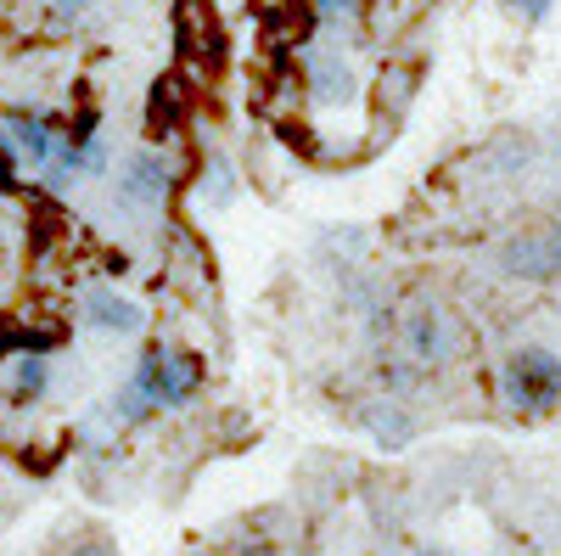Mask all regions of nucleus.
I'll return each instance as SVG.
<instances>
[{
  "label": "nucleus",
  "instance_id": "obj_1",
  "mask_svg": "<svg viewBox=\"0 0 561 556\" xmlns=\"http://www.w3.org/2000/svg\"><path fill=\"white\" fill-rule=\"evenodd\" d=\"M197 388H203V360L197 354L147 343L140 360H135V377L118 388V416H124V422H152L158 410L192 405Z\"/></svg>",
  "mask_w": 561,
  "mask_h": 556
},
{
  "label": "nucleus",
  "instance_id": "obj_2",
  "mask_svg": "<svg viewBox=\"0 0 561 556\" xmlns=\"http://www.w3.org/2000/svg\"><path fill=\"white\" fill-rule=\"evenodd\" d=\"M505 399L539 416V410H556L561 399V354L550 349H517L505 360Z\"/></svg>",
  "mask_w": 561,
  "mask_h": 556
},
{
  "label": "nucleus",
  "instance_id": "obj_3",
  "mask_svg": "<svg viewBox=\"0 0 561 556\" xmlns=\"http://www.w3.org/2000/svg\"><path fill=\"white\" fill-rule=\"evenodd\" d=\"M0 129L12 135V147L34 169H51L57 152H62V141H68V124L51 118V113H39V107H7V113H0Z\"/></svg>",
  "mask_w": 561,
  "mask_h": 556
},
{
  "label": "nucleus",
  "instance_id": "obj_4",
  "mask_svg": "<svg viewBox=\"0 0 561 556\" xmlns=\"http://www.w3.org/2000/svg\"><path fill=\"white\" fill-rule=\"evenodd\" d=\"M174 192V169L163 152H135L124 169H118V203L129 214H158Z\"/></svg>",
  "mask_w": 561,
  "mask_h": 556
},
{
  "label": "nucleus",
  "instance_id": "obj_5",
  "mask_svg": "<svg viewBox=\"0 0 561 556\" xmlns=\"http://www.w3.org/2000/svg\"><path fill=\"white\" fill-rule=\"evenodd\" d=\"M399 338H404V354L415 365H444L455 354V327H449V315L438 304H410Z\"/></svg>",
  "mask_w": 561,
  "mask_h": 556
},
{
  "label": "nucleus",
  "instance_id": "obj_6",
  "mask_svg": "<svg viewBox=\"0 0 561 556\" xmlns=\"http://www.w3.org/2000/svg\"><path fill=\"white\" fill-rule=\"evenodd\" d=\"M500 270H505V275H523V282H550V275H561V253H556V242L539 230V237L505 242V248H500Z\"/></svg>",
  "mask_w": 561,
  "mask_h": 556
},
{
  "label": "nucleus",
  "instance_id": "obj_7",
  "mask_svg": "<svg viewBox=\"0 0 561 556\" xmlns=\"http://www.w3.org/2000/svg\"><path fill=\"white\" fill-rule=\"evenodd\" d=\"M309 97L320 107H348L359 97V84H354V68L337 57V52H320L309 57Z\"/></svg>",
  "mask_w": 561,
  "mask_h": 556
},
{
  "label": "nucleus",
  "instance_id": "obj_8",
  "mask_svg": "<svg viewBox=\"0 0 561 556\" xmlns=\"http://www.w3.org/2000/svg\"><path fill=\"white\" fill-rule=\"evenodd\" d=\"M84 315L96 320L102 332H118V338H135V332H140V304H129V298L113 293V287H90V293H84Z\"/></svg>",
  "mask_w": 561,
  "mask_h": 556
},
{
  "label": "nucleus",
  "instance_id": "obj_9",
  "mask_svg": "<svg viewBox=\"0 0 561 556\" xmlns=\"http://www.w3.org/2000/svg\"><path fill=\"white\" fill-rule=\"evenodd\" d=\"M39 394H45V354L23 349L18 365H12V399H18V405H34Z\"/></svg>",
  "mask_w": 561,
  "mask_h": 556
},
{
  "label": "nucleus",
  "instance_id": "obj_10",
  "mask_svg": "<svg viewBox=\"0 0 561 556\" xmlns=\"http://www.w3.org/2000/svg\"><path fill=\"white\" fill-rule=\"evenodd\" d=\"M18 163H23V152L12 147V135L0 129V185H18Z\"/></svg>",
  "mask_w": 561,
  "mask_h": 556
},
{
  "label": "nucleus",
  "instance_id": "obj_11",
  "mask_svg": "<svg viewBox=\"0 0 561 556\" xmlns=\"http://www.w3.org/2000/svg\"><path fill=\"white\" fill-rule=\"evenodd\" d=\"M309 7H314L325 23H343V18H354V12H359V0H309Z\"/></svg>",
  "mask_w": 561,
  "mask_h": 556
},
{
  "label": "nucleus",
  "instance_id": "obj_12",
  "mask_svg": "<svg viewBox=\"0 0 561 556\" xmlns=\"http://www.w3.org/2000/svg\"><path fill=\"white\" fill-rule=\"evenodd\" d=\"M511 7H517L528 23H539V18H550V12H556V0H511Z\"/></svg>",
  "mask_w": 561,
  "mask_h": 556
},
{
  "label": "nucleus",
  "instance_id": "obj_13",
  "mask_svg": "<svg viewBox=\"0 0 561 556\" xmlns=\"http://www.w3.org/2000/svg\"><path fill=\"white\" fill-rule=\"evenodd\" d=\"M237 556H280L270 540H248V545H237Z\"/></svg>",
  "mask_w": 561,
  "mask_h": 556
},
{
  "label": "nucleus",
  "instance_id": "obj_14",
  "mask_svg": "<svg viewBox=\"0 0 561 556\" xmlns=\"http://www.w3.org/2000/svg\"><path fill=\"white\" fill-rule=\"evenodd\" d=\"M545 237H550V242H556V253H561V208L550 214V225H545Z\"/></svg>",
  "mask_w": 561,
  "mask_h": 556
},
{
  "label": "nucleus",
  "instance_id": "obj_15",
  "mask_svg": "<svg viewBox=\"0 0 561 556\" xmlns=\"http://www.w3.org/2000/svg\"><path fill=\"white\" fill-rule=\"evenodd\" d=\"M73 556H107V551H102V545H79Z\"/></svg>",
  "mask_w": 561,
  "mask_h": 556
}]
</instances>
